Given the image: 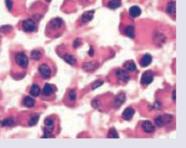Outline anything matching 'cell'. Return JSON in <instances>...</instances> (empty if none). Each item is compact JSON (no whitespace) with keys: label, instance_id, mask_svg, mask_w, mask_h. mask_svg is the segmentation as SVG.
Wrapping results in <instances>:
<instances>
[{"label":"cell","instance_id":"cell-28","mask_svg":"<svg viewBox=\"0 0 186 148\" xmlns=\"http://www.w3.org/2000/svg\"><path fill=\"white\" fill-rule=\"evenodd\" d=\"M76 93L74 90H71L69 93V98L71 101H75L76 99Z\"/></svg>","mask_w":186,"mask_h":148},{"label":"cell","instance_id":"cell-32","mask_svg":"<svg viewBox=\"0 0 186 148\" xmlns=\"http://www.w3.org/2000/svg\"><path fill=\"white\" fill-rule=\"evenodd\" d=\"M12 27L10 26H4L1 28V31L2 32H7L11 29Z\"/></svg>","mask_w":186,"mask_h":148},{"label":"cell","instance_id":"cell-38","mask_svg":"<svg viewBox=\"0 0 186 148\" xmlns=\"http://www.w3.org/2000/svg\"><path fill=\"white\" fill-rule=\"evenodd\" d=\"M45 1H46V2H50L52 0H45Z\"/></svg>","mask_w":186,"mask_h":148},{"label":"cell","instance_id":"cell-10","mask_svg":"<svg viewBox=\"0 0 186 148\" xmlns=\"http://www.w3.org/2000/svg\"><path fill=\"white\" fill-rule=\"evenodd\" d=\"M141 127L144 132L148 133H153L155 130V126L149 120H145L143 121L141 123Z\"/></svg>","mask_w":186,"mask_h":148},{"label":"cell","instance_id":"cell-6","mask_svg":"<svg viewBox=\"0 0 186 148\" xmlns=\"http://www.w3.org/2000/svg\"><path fill=\"white\" fill-rule=\"evenodd\" d=\"M54 120L52 118H47L45 119V127L44 128V137L48 138L51 135L54 128Z\"/></svg>","mask_w":186,"mask_h":148},{"label":"cell","instance_id":"cell-18","mask_svg":"<svg viewBox=\"0 0 186 148\" xmlns=\"http://www.w3.org/2000/svg\"><path fill=\"white\" fill-rule=\"evenodd\" d=\"M124 68L129 72H132L136 70L137 66L134 61L133 60H128L126 61L123 65Z\"/></svg>","mask_w":186,"mask_h":148},{"label":"cell","instance_id":"cell-11","mask_svg":"<svg viewBox=\"0 0 186 148\" xmlns=\"http://www.w3.org/2000/svg\"><path fill=\"white\" fill-rule=\"evenodd\" d=\"M135 113V110L133 108L128 107L124 110L122 113V116L123 119L126 121H130L134 116Z\"/></svg>","mask_w":186,"mask_h":148},{"label":"cell","instance_id":"cell-37","mask_svg":"<svg viewBox=\"0 0 186 148\" xmlns=\"http://www.w3.org/2000/svg\"><path fill=\"white\" fill-rule=\"evenodd\" d=\"M172 98V100H173V101H175L176 99V90H174V91H173Z\"/></svg>","mask_w":186,"mask_h":148},{"label":"cell","instance_id":"cell-15","mask_svg":"<svg viewBox=\"0 0 186 148\" xmlns=\"http://www.w3.org/2000/svg\"><path fill=\"white\" fill-rule=\"evenodd\" d=\"M63 59L66 63L71 66H75L77 64L75 57L70 54L66 53L63 55Z\"/></svg>","mask_w":186,"mask_h":148},{"label":"cell","instance_id":"cell-9","mask_svg":"<svg viewBox=\"0 0 186 148\" xmlns=\"http://www.w3.org/2000/svg\"><path fill=\"white\" fill-rule=\"evenodd\" d=\"M116 76L119 80L122 82H127L130 79L129 71L125 69H119L116 71Z\"/></svg>","mask_w":186,"mask_h":148},{"label":"cell","instance_id":"cell-22","mask_svg":"<svg viewBox=\"0 0 186 148\" xmlns=\"http://www.w3.org/2000/svg\"><path fill=\"white\" fill-rule=\"evenodd\" d=\"M31 56L32 59H33L34 61H39L42 57V54L39 50L35 49L32 51Z\"/></svg>","mask_w":186,"mask_h":148},{"label":"cell","instance_id":"cell-16","mask_svg":"<svg viewBox=\"0 0 186 148\" xmlns=\"http://www.w3.org/2000/svg\"><path fill=\"white\" fill-rule=\"evenodd\" d=\"M94 12L93 11H88L86 12L84 14H82V20L84 23L89 22L90 21L93 19L94 17Z\"/></svg>","mask_w":186,"mask_h":148},{"label":"cell","instance_id":"cell-8","mask_svg":"<svg viewBox=\"0 0 186 148\" xmlns=\"http://www.w3.org/2000/svg\"><path fill=\"white\" fill-rule=\"evenodd\" d=\"M40 75L43 79H48L52 75V70L51 68L46 64H42L38 68Z\"/></svg>","mask_w":186,"mask_h":148},{"label":"cell","instance_id":"cell-36","mask_svg":"<svg viewBox=\"0 0 186 148\" xmlns=\"http://www.w3.org/2000/svg\"><path fill=\"white\" fill-rule=\"evenodd\" d=\"M88 54L90 55V56H92L94 54V50H93L92 48H90V50L88 51Z\"/></svg>","mask_w":186,"mask_h":148},{"label":"cell","instance_id":"cell-35","mask_svg":"<svg viewBox=\"0 0 186 148\" xmlns=\"http://www.w3.org/2000/svg\"><path fill=\"white\" fill-rule=\"evenodd\" d=\"M99 103H100L98 101L96 100H94V101L92 102V106L93 107L95 108H97L99 107Z\"/></svg>","mask_w":186,"mask_h":148},{"label":"cell","instance_id":"cell-30","mask_svg":"<svg viewBox=\"0 0 186 148\" xmlns=\"http://www.w3.org/2000/svg\"><path fill=\"white\" fill-rule=\"evenodd\" d=\"M82 44V42L81 40L80 39L77 38L75 40L74 43H73V48L74 49H77V48H79V47H80L81 45Z\"/></svg>","mask_w":186,"mask_h":148},{"label":"cell","instance_id":"cell-14","mask_svg":"<svg viewBox=\"0 0 186 148\" xmlns=\"http://www.w3.org/2000/svg\"><path fill=\"white\" fill-rule=\"evenodd\" d=\"M129 13L132 18H137L140 15L141 10L140 7L138 6H132L130 8Z\"/></svg>","mask_w":186,"mask_h":148},{"label":"cell","instance_id":"cell-13","mask_svg":"<svg viewBox=\"0 0 186 148\" xmlns=\"http://www.w3.org/2000/svg\"><path fill=\"white\" fill-rule=\"evenodd\" d=\"M99 63L93 61L85 63L82 66V69L86 71H91L95 70L99 67Z\"/></svg>","mask_w":186,"mask_h":148},{"label":"cell","instance_id":"cell-7","mask_svg":"<svg viewBox=\"0 0 186 148\" xmlns=\"http://www.w3.org/2000/svg\"><path fill=\"white\" fill-rule=\"evenodd\" d=\"M126 100V96L125 92L123 91L119 92L114 98L113 102V107L116 109L119 108L125 103Z\"/></svg>","mask_w":186,"mask_h":148},{"label":"cell","instance_id":"cell-33","mask_svg":"<svg viewBox=\"0 0 186 148\" xmlns=\"http://www.w3.org/2000/svg\"><path fill=\"white\" fill-rule=\"evenodd\" d=\"M13 123V122L12 121L11 119H6L5 121L2 122V125L3 126H10Z\"/></svg>","mask_w":186,"mask_h":148},{"label":"cell","instance_id":"cell-31","mask_svg":"<svg viewBox=\"0 0 186 148\" xmlns=\"http://www.w3.org/2000/svg\"><path fill=\"white\" fill-rule=\"evenodd\" d=\"M6 4L7 9L10 11H11L12 9V2L11 0H6Z\"/></svg>","mask_w":186,"mask_h":148},{"label":"cell","instance_id":"cell-21","mask_svg":"<svg viewBox=\"0 0 186 148\" xmlns=\"http://www.w3.org/2000/svg\"><path fill=\"white\" fill-rule=\"evenodd\" d=\"M34 100L33 98L29 96H26L23 100V105L28 108H33L34 106Z\"/></svg>","mask_w":186,"mask_h":148},{"label":"cell","instance_id":"cell-20","mask_svg":"<svg viewBox=\"0 0 186 148\" xmlns=\"http://www.w3.org/2000/svg\"><path fill=\"white\" fill-rule=\"evenodd\" d=\"M41 89L40 87L37 84H33L30 90V94L33 97H38L40 95Z\"/></svg>","mask_w":186,"mask_h":148},{"label":"cell","instance_id":"cell-17","mask_svg":"<svg viewBox=\"0 0 186 148\" xmlns=\"http://www.w3.org/2000/svg\"><path fill=\"white\" fill-rule=\"evenodd\" d=\"M54 89L51 84L49 83L45 84L43 90V95L45 96H49L53 95L54 93Z\"/></svg>","mask_w":186,"mask_h":148},{"label":"cell","instance_id":"cell-26","mask_svg":"<svg viewBox=\"0 0 186 148\" xmlns=\"http://www.w3.org/2000/svg\"><path fill=\"white\" fill-rule=\"evenodd\" d=\"M39 120V116L38 114H33V116L29 118V124L30 126H34L38 123V121Z\"/></svg>","mask_w":186,"mask_h":148},{"label":"cell","instance_id":"cell-27","mask_svg":"<svg viewBox=\"0 0 186 148\" xmlns=\"http://www.w3.org/2000/svg\"><path fill=\"white\" fill-rule=\"evenodd\" d=\"M104 82L103 81L101 80H98L96 81L95 82L93 83L92 86H91V88L93 90L97 89L98 87L102 86L104 84Z\"/></svg>","mask_w":186,"mask_h":148},{"label":"cell","instance_id":"cell-34","mask_svg":"<svg viewBox=\"0 0 186 148\" xmlns=\"http://www.w3.org/2000/svg\"><path fill=\"white\" fill-rule=\"evenodd\" d=\"M154 107L155 108H156V109L159 110V109H160V108H162L161 103L159 101L156 102L155 103L154 105Z\"/></svg>","mask_w":186,"mask_h":148},{"label":"cell","instance_id":"cell-23","mask_svg":"<svg viewBox=\"0 0 186 148\" xmlns=\"http://www.w3.org/2000/svg\"><path fill=\"white\" fill-rule=\"evenodd\" d=\"M107 138H119L118 133L114 128H111L108 133Z\"/></svg>","mask_w":186,"mask_h":148},{"label":"cell","instance_id":"cell-29","mask_svg":"<svg viewBox=\"0 0 186 148\" xmlns=\"http://www.w3.org/2000/svg\"><path fill=\"white\" fill-rule=\"evenodd\" d=\"M165 40L166 39H165V37L162 35V34L159 33L157 36H156V40L158 42H160V44H161V43L163 44V42L165 41Z\"/></svg>","mask_w":186,"mask_h":148},{"label":"cell","instance_id":"cell-5","mask_svg":"<svg viewBox=\"0 0 186 148\" xmlns=\"http://www.w3.org/2000/svg\"><path fill=\"white\" fill-rule=\"evenodd\" d=\"M154 72L151 70H147L142 74L140 82L143 85H149L154 81Z\"/></svg>","mask_w":186,"mask_h":148},{"label":"cell","instance_id":"cell-1","mask_svg":"<svg viewBox=\"0 0 186 148\" xmlns=\"http://www.w3.org/2000/svg\"><path fill=\"white\" fill-rule=\"evenodd\" d=\"M64 23L63 19L60 18H55L50 21L47 25V29L48 32L55 33L63 29Z\"/></svg>","mask_w":186,"mask_h":148},{"label":"cell","instance_id":"cell-2","mask_svg":"<svg viewBox=\"0 0 186 148\" xmlns=\"http://www.w3.org/2000/svg\"><path fill=\"white\" fill-rule=\"evenodd\" d=\"M15 61L16 64L23 69H26L28 66V58L26 54L22 51L16 54Z\"/></svg>","mask_w":186,"mask_h":148},{"label":"cell","instance_id":"cell-12","mask_svg":"<svg viewBox=\"0 0 186 148\" xmlns=\"http://www.w3.org/2000/svg\"><path fill=\"white\" fill-rule=\"evenodd\" d=\"M152 61V57L151 54L146 53L142 57L140 61V65L142 68H146L151 64Z\"/></svg>","mask_w":186,"mask_h":148},{"label":"cell","instance_id":"cell-25","mask_svg":"<svg viewBox=\"0 0 186 148\" xmlns=\"http://www.w3.org/2000/svg\"><path fill=\"white\" fill-rule=\"evenodd\" d=\"M121 5V2L119 0H112L108 3V7L111 9H116L119 7Z\"/></svg>","mask_w":186,"mask_h":148},{"label":"cell","instance_id":"cell-24","mask_svg":"<svg viewBox=\"0 0 186 148\" xmlns=\"http://www.w3.org/2000/svg\"><path fill=\"white\" fill-rule=\"evenodd\" d=\"M167 12L171 15L175 14L176 13V2L172 1L169 3L167 6Z\"/></svg>","mask_w":186,"mask_h":148},{"label":"cell","instance_id":"cell-3","mask_svg":"<svg viewBox=\"0 0 186 148\" xmlns=\"http://www.w3.org/2000/svg\"><path fill=\"white\" fill-rule=\"evenodd\" d=\"M22 28L26 32H32L36 31L37 28V23L34 20L32 19H27L24 20L22 23Z\"/></svg>","mask_w":186,"mask_h":148},{"label":"cell","instance_id":"cell-4","mask_svg":"<svg viewBox=\"0 0 186 148\" xmlns=\"http://www.w3.org/2000/svg\"><path fill=\"white\" fill-rule=\"evenodd\" d=\"M172 120V116L170 114H165L164 116H159L155 119V123L158 127H163L166 124H170Z\"/></svg>","mask_w":186,"mask_h":148},{"label":"cell","instance_id":"cell-19","mask_svg":"<svg viewBox=\"0 0 186 148\" xmlns=\"http://www.w3.org/2000/svg\"><path fill=\"white\" fill-rule=\"evenodd\" d=\"M125 35L130 38L133 39L135 36V32L134 27L132 25L127 26L124 30Z\"/></svg>","mask_w":186,"mask_h":148}]
</instances>
